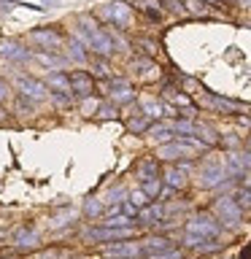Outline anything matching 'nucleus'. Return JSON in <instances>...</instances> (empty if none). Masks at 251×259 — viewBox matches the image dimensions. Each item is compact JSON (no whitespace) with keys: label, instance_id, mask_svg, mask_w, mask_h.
<instances>
[{"label":"nucleus","instance_id":"1","mask_svg":"<svg viewBox=\"0 0 251 259\" xmlns=\"http://www.w3.org/2000/svg\"><path fill=\"white\" fill-rule=\"evenodd\" d=\"M76 38L87 46L89 54L95 57H111L116 44H113V32L105 30L100 19H95L92 14H81L76 24Z\"/></svg>","mask_w":251,"mask_h":259},{"label":"nucleus","instance_id":"2","mask_svg":"<svg viewBox=\"0 0 251 259\" xmlns=\"http://www.w3.org/2000/svg\"><path fill=\"white\" fill-rule=\"evenodd\" d=\"M186 235H194L200 240H216L222 235V224L216 222L214 213H194L186 222Z\"/></svg>","mask_w":251,"mask_h":259},{"label":"nucleus","instance_id":"3","mask_svg":"<svg viewBox=\"0 0 251 259\" xmlns=\"http://www.w3.org/2000/svg\"><path fill=\"white\" fill-rule=\"evenodd\" d=\"M97 16L103 19V24H113V27H127L133 22V6L124 0H111L108 6L97 8Z\"/></svg>","mask_w":251,"mask_h":259},{"label":"nucleus","instance_id":"4","mask_svg":"<svg viewBox=\"0 0 251 259\" xmlns=\"http://www.w3.org/2000/svg\"><path fill=\"white\" fill-rule=\"evenodd\" d=\"M68 78H70V95H73V100L81 103V100H87V97H95L97 81H95V76L89 70H84V68L70 70Z\"/></svg>","mask_w":251,"mask_h":259},{"label":"nucleus","instance_id":"5","mask_svg":"<svg viewBox=\"0 0 251 259\" xmlns=\"http://www.w3.org/2000/svg\"><path fill=\"white\" fill-rule=\"evenodd\" d=\"M214 216L219 224L224 227H238L240 219H243V210L238 208V202L232 200V194H222L216 202H214Z\"/></svg>","mask_w":251,"mask_h":259},{"label":"nucleus","instance_id":"6","mask_svg":"<svg viewBox=\"0 0 251 259\" xmlns=\"http://www.w3.org/2000/svg\"><path fill=\"white\" fill-rule=\"evenodd\" d=\"M103 256L105 259H141L143 246L135 240H113L108 246H103Z\"/></svg>","mask_w":251,"mask_h":259},{"label":"nucleus","instance_id":"7","mask_svg":"<svg viewBox=\"0 0 251 259\" xmlns=\"http://www.w3.org/2000/svg\"><path fill=\"white\" fill-rule=\"evenodd\" d=\"M16 95L27 97V100H32V103H40V100H46V97H49V87L40 78L16 76Z\"/></svg>","mask_w":251,"mask_h":259},{"label":"nucleus","instance_id":"8","mask_svg":"<svg viewBox=\"0 0 251 259\" xmlns=\"http://www.w3.org/2000/svg\"><path fill=\"white\" fill-rule=\"evenodd\" d=\"M105 95H108L111 103L124 105V103H133L135 100V87L130 84L127 78L113 76V78H108V84H105Z\"/></svg>","mask_w":251,"mask_h":259},{"label":"nucleus","instance_id":"9","mask_svg":"<svg viewBox=\"0 0 251 259\" xmlns=\"http://www.w3.org/2000/svg\"><path fill=\"white\" fill-rule=\"evenodd\" d=\"M32 40H38L40 52H60L65 46V35L57 27H35L30 32Z\"/></svg>","mask_w":251,"mask_h":259},{"label":"nucleus","instance_id":"10","mask_svg":"<svg viewBox=\"0 0 251 259\" xmlns=\"http://www.w3.org/2000/svg\"><path fill=\"white\" fill-rule=\"evenodd\" d=\"M224 181H230V173H227V165H224V162H211V165L202 167V173H200V184H202V186L216 189V186H222Z\"/></svg>","mask_w":251,"mask_h":259},{"label":"nucleus","instance_id":"11","mask_svg":"<svg viewBox=\"0 0 251 259\" xmlns=\"http://www.w3.org/2000/svg\"><path fill=\"white\" fill-rule=\"evenodd\" d=\"M0 57L8 60L11 65H19V62H30L32 54L22 40H3V44H0Z\"/></svg>","mask_w":251,"mask_h":259},{"label":"nucleus","instance_id":"12","mask_svg":"<svg viewBox=\"0 0 251 259\" xmlns=\"http://www.w3.org/2000/svg\"><path fill=\"white\" fill-rule=\"evenodd\" d=\"M44 84L49 87V92H52V95H70V78H68V73H62V70H52L46 76Z\"/></svg>","mask_w":251,"mask_h":259},{"label":"nucleus","instance_id":"13","mask_svg":"<svg viewBox=\"0 0 251 259\" xmlns=\"http://www.w3.org/2000/svg\"><path fill=\"white\" fill-rule=\"evenodd\" d=\"M14 243H16L19 248H35L38 243H40V232H38L32 224H24V227H19V230H16Z\"/></svg>","mask_w":251,"mask_h":259},{"label":"nucleus","instance_id":"14","mask_svg":"<svg viewBox=\"0 0 251 259\" xmlns=\"http://www.w3.org/2000/svg\"><path fill=\"white\" fill-rule=\"evenodd\" d=\"M208 105L211 111H219V113H238L240 111V105L238 103H232V100H227V97H222V95H205V100H202Z\"/></svg>","mask_w":251,"mask_h":259},{"label":"nucleus","instance_id":"15","mask_svg":"<svg viewBox=\"0 0 251 259\" xmlns=\"http://www.w3.org/2000/svg\"><path fill=\"white\" fill-rule=\"evenodd\" d=\"M135 173H138V178H141V181L159 178V159H157V157H143V159H138Z\"/></svg>","mask_w":251,"mask_h":259},{"label":"nucleus","instance_id":"16","mask_svg":"<svg viewBox=\"0 0 251 259\" xmlns=\"http://www.w3.org/2000/svg\"><path fill=\"white\" fill-rule=\"evenodd\" d=\"M146 133H149V138H151L154 143H159V146H162V143H170V141H173V138H176L168 121H151Z\"/></svg>","mask_w":251,"mask_h":259},{"label":"nucleus","instance_id":"17","mask_svg":"<svg viewBox=\"0 0 251 259\" xmlns=\"http://www.w3.org/2000/svg\"><path fill=\"white\" fill-rule=\"evenodd\" d=\"M165 108H168V103L165 100H143L141 103V113L146 119H151V121H162L165 119Z\"/></svg>","mask_w":251,"mask_h":259},{"label":"nucleus","instance_id":"18","mask_svg":"<svg viewBox=\"0 0 251 259\" xmlns=\"http://www.w3.org/2000/svg\"><path fill=\"white\" fill-rule=\"evenodd\" d=\"M162 184L178 192V189H184V186H186V173H184V170L178 167V165H173L170 170H165V178H162Z\"/></svg>","mask_w":251,"mask_h":259},{"label":"nucleus","instance_id":"19","mask_svg":"<svg viewBox=\"0 0 251 259\" xmlns=\"http://www.w3.org/2000/svg\"><path fill=\"white\" fill-rule=\"evenodd\" d=\"M135 8H141V11L149 16V19L157 24V22H162V6H159V0H135Z\"/></svg>","mask_w":251,"mask_h":259},{"label":"nucleus","instance_id":"20","mask_svg":"<svg viewBox=\"0 0 251 259\" xmlns=\"http://www.w3.org/2000/svg\"><path fill=\"white\" fill-rule=\"evenodd\" d=\"M65 52H68V60H76V62H84L87 60V46L81 44L78 38L65 40Z\"/></svg>","mask_w":251,"mask_h":259},{"label":"nucleus","instance_id":"21","mask_svg":"<svg viewBox=\"0 0 251 259\" xmlns=\"http://www.w3.org/2000/svg\"><path fill=\"white\" fill-rule=\"evenodd\" d=\"M95 119H105V121L119 119V105L111 103V100H100V105H97V111H95Z\"/></svg>","mask_w":251,"mask_h":259},{"label":"nucleus","instance_id":"22","mask_svg":"<svg viewBox=\"0 0 251 259\" xmlns=\"http://www.w3.org/2000/svg\"><path fill=\"white\" fill-rule=\"evenodd\" d=\"M151 124V119H146L143 113H138V116H127V130L130 133H146Z\"/></svg>","mask_w":251,"mask_h":259},{"label":"nucleus","instance_id":"23","mask_svg":"<svg viewBox=\"0 0 251 259\" xmlns=\"http://www.w3.org/2000/svg\"><path fill=\"white\" fill-rule=\"evenodd\" d=\"M141 189L149 194V200L154 202L159 197V192H162V178H149V181H141Z\"/></svg>","mask_w":251,"mask_h":259},{"label":"nucleus","instance_id":"24","mask_svg":"<svg viewBox=\"0 0 251 259\" xmlns=\"http://www.w3.org/2000/svg\"><path fill=\"white\" fill-rule=\"evenodd\" d=\"M103 213H105V202H100L97 197H89L87 205H84V216L97 219V216H103Z\"/></svg>","mask_w":251,"mask_h":259},{"label":"nucleus","instance_id":"25","mask_svg":"<svg viewBox=\"0 0 251 259\" xmlns=\"http://www.w3.org/2000/svg\"><path fill=\"white\" fill-rule=\"evenodd\" d=\"M127 194H130L127 200L133 202V205H135L138 210H141V208H146V205H149V202H151V200H149V194H146L143 189H133V192H127Z\"/></svg>","mask_w":251,"mask_h":259},{"label":"nucleus","instance_id":"26","mask_svg":"<svg viewBox=\"0 0 251 259\" xmlns=\"http://www.w3.org/2000/svg\"><path fill=\"white\" fill-rule=\"evenodd\" d=\"M232 200L238 202V208L240 210H246V208H251V192L243 186V189H238V192H232Z\"/></svg>","mask_w":251,"mask_h":259},{"label":"nucleus","instance_id":"27","mask_svg":"<svg viewBox=\"0 0 251 259\" xmlns=\"http://www.w3.org/2000/svg\"><path fill=\"white\" fill-rule=\"evenodd\" d=\"M38 259H68V256H65L60 248H49V251H44V254H40Z\"/></svg>","mask_w":251,"mask_h":259},{"label":"nucleus","instance_id":"28","mask_svg":"<svg viewBox=\"0 0 251 259\" xmlns=\"http://www.w3.org/2000/svg\"><path fill=\"white\" fill-rule=\"evenodd\" d=\"M8 95H11V87H8V81L0 76V103H6V100H8Z\"/></svg>","mask_w":251,"mask_h":259},{"label":"nucleus","instance_id":"29","mask_svg":"<svg viewBox=\"0 0 251 259\" xmlns=\"http://www.w3.org/2000/svg\"><path fill=\"white\" fill-rule=\"evenodd\" d=\"M149 259H181V251H162V254H154V256H149Z\"/></svg>","mask_w":251,"mask_h":259},{"label":"nucleus","instance_id":"30","mask_svg":"<svg viewBox=\"0 0 251 259\" xmlns=\"http://www.w3.org/2000/svg\"><path fill=\"white\" fill-rule=\"evenodd\" d=\"M235 121H238V127L251 130V119H248V116H243V113H238V116H235Z\"/></svg>","mask_w":251,"mask_h":259},{"label":"nucleus","instance_id":"31","mask_svg":"<svg viewBox=\"0 0 251 259\" xmlns=\"http://www.w3.org/2000/svg\"><path fill=\"white\" fill-rule=\"evenodd\" d=\"M243 186L251 192V170H246V173H243Z\"/></svg>","mask_w":251,"mask_h":259},{"label":"nucleus","instance_id":"32","mask_svg":"<svg viewBox=\"0 0 251 259\" xmlns=\"http://www.w3.org/2000/svg\"><path fill=\"white\" fill-rule=\"evenodd\" d=\"M0 3H6V6H19L22 0H0Z\"/></svg>","mask_w":251,"mask_h":259},{"label":"nucleus","instance_id":"33","mask_svg":"<svg viewBox=\"0 0 251 259\" xmlns=\"http://www.w3.org/2000/svg\"><path fill=\"white\" fill-rule=\"evenodd\" d=\"M246 151L251 154V138H248V143H246Z\"/></svg>","mask_w":251,"mask_h":259},{"label":"nucleus","instance_id":"34","mask_svg":"<svg viewBox=\"0 0 251 259\" xmlns=\"http://www.w3.org/2000/svg\"><path fill=\"white\" fill-rule=\"evenodd\" d=\"M3 259H8V256H3Z\"/></svg>","mask_w":251,"mask_h":259}]
</instances>
